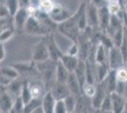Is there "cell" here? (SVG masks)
<instances>
[{
    "label": "cell",
    "mask_w": 127,
    "mask_h": 113,
    "mask_svg": "<svg viewBox=\"0 0 127 113\" xmlns=\"http://www.w3.org/2000/svg\"><path fill=\"white\" fill-rule=\"evenodd\" d=\"M38 74L42 78L44 87L47 89V92L50 91L53 85L56 83V68L57 62L48 59L43 62H36Z\"/></svg>",
    "instance_id": "cell-1"
},
{
    "label": "cell",
    "mask_w": 127,
    "mask_h": 113,
    "mask_svg": "<svg viewBox=\"0 0 127 113\" xmlns=\"http://www.w3.org/2000/svg\"><path fill=\"white\" fill-rule=\"evenodd\" d=\"M57 30L61 34H63L64 36L69 39L72 43H78L82 31L78 27V21L75 13H73L67 20H65L61 24H58Z\"/></svg>",
    "instance_id": "cell-2"
},
{
    "label": "cell",
    "mask_w": 127,
    "mask_h": 113,
    "mask_svg": "<svg viewBox=\"0 0 127 113\" xmlns=\"http://www.w3.org/2000/svg\"><path fill=\"white\" fill-rule=\"evenodd\" d=\"M24 32H26L29 35H33V36H48L49 34H52V33H49L48 31V29H46L45 27L42 26V24L38 21L37 19L34 16H30L28 21L26 23V26H25V29H24Z\"/></svg>",
    "instance_id": "cell-3"
},
{
    "label": "cell",
    "mask_w": 127,
    "mask_h": 113,
    "mask_svg": "<svg viewBox=\"0 0 127 113\" xmlns=\"http://www.w3.org/2000/svg\"><path fill=\"white\" fill-rule=\"evenodd\" d=\"M108 64L110 66V69L112 70H117L120 67L126 64V61H125L122 50L116 45L111 47L108 51Z\"/></svg>",
    "instance_id": "cell-4"
},
{
    "label": "cell",
    "mask_w": 127,
    "mask_h": 113,
    "mask_svg": "<svg viewBox=\"0 0 127 113\" xmlns=\"http://www.w3.org/2000/svg\"><path fill=\"white\" fill-rule=\"evenodd\" d=\"M48 59H49V53H48V41H47V36H45L39 43L35 44L32 52V60L34 62H43L45 60H48Z\"/></svg>",
    "instance_id": "cell-5"
},
{
    "label": "cell",
    "mask_w": 127,
    "mask_h": 113,
    "mask_svg": "<svg viewBox=\"0 0 127 113\" xmlns=\"http://www.w3.org/2000/svg\"><path fill=\"white\" fill-rule=\"evenodd\" d=\"M48 13L56 24L63 23L72 15L68 10H66L64 7H63L60 4H54L51 10L48 11Z\"/></svg>",
    "instance_id": "cell-6"
},
{
    "label": "cell",
    "mask_w": 127,
    "mask_h": 113,
    "mask_svg": "<svg viewBox=\"0 0 127 113\" xmlns=\"http://www.w3.org/2000/svg\"><path fill=\"white\" fill-rule=\"evenodd\" d=\"M108 93H111V92H109V91L107 90V87H106L104 81L99 82L97 84V91H96L95 95L91 98L93 108H95L96 110L100 109L104 98H105Z\"/></svg>",
    "instance_id": "cell-7"
},
{
    "label": "cell",
    "mask_w": 127,
    "mask_h": 113,
    "mask_svg": "<svg viewBox=\"0 0 127 113\" xmlns=\"http://www.w3.org/2000/svg\"><path fill=\"white\" fill-rule=\"evenodd\" d=\"M29 17H30V14L27 11V8L21 7L19 9V11L15 13V15L12 17L15 31L19 33L24 32L25 26H26V23L29 19Z\"/></svg>",
    "instance_id": "cell-8"
},
{
    "label": "cell",
    "mask_w": 127,
    "mask_h": 113,
    "mask_svg": "<svg viewBox=\"0 0 127 113\" xmlns=\"http://www.w3.org/2000/svg\"><path fill=\"white\" fill-rule=\"evenodd\" d=\"M47 41H48V53H49V59L54 60V61H59L61 58L64 54L61 49L59 48L58 44L56 43V41L53 37V34H49L47 36Z\"/></svg>",
    "instance_id": "cell-9"
},
{
    "label": "cell",
    "mask_w": 127,
    "mask_h": 113,
    "mask_svg": "<svg viewBox=\"0 0 127 113\" xmlns=\"http://www.w3.org/2000/svg\"><path fill=\"white\" fill-rule=\"evenodd\" d=\"M11 65L19 72V74L23 75H34L38 74L36 62L32 60V62H18V63H11Z\"/></svg>",
    "instance_id": "cell-10"
},
{
    "label": "cell",
    "mask_w": 127,
    "mask_h": 113,
    "mask_svg": "<svg viewBox=\"0 0 127 113\" xmlns=\"http://www.w3.org/2000/svg\"><path fill=\"white\" fill-rule=\"evenodd\" d=\"M49 92H51L53 97L56 100L64 99L67 95L71 94L67 84L66 83H62V82H56Z\"/></svg>",
    "instance_id": "cell-11"
},
{
    "label": "cell",
    "mask_w": 127,
    "mask_h": 113,
    "mask_svg": "<svg viewBox=\"0 0 127 113\" xmlns=\"http://www.w3.org/2000/svg\"><path fill=\"white\" fill-rule=\"evenodd\" d=\"M1 103H0V108L2 113H9L13 108L15 101L11 96V94L5 89H1Z\"/></svg>",
    "instance_id": "cell-12"
},
{
    "label": "cell",
    "mask_w": 127,
    "mask_h": 113,
    "mask_svg": "<svg viewBox=\"0 0 127 113\" xmlns=\"http://www.w3.org/2000/svg\"><path fill=\"white\" fill-rule=\"evenodd\" d=\"M86 18L89 27H99V8L90 3L86 6Z\"/></svg>",
    "instance_id": "cell-13"
},
{
    "label": "cell",
    "mask_w": 127,
    "mask_h": 113,
    "mask_svg": "<svg viewBox=\"0 0 127 113\" xmlns=\"http://www.w3.org/2000/svg\"><path fill=\"white\" fill-rule=\"evenodd\" d=\"M111 16L112 14L110 13L107 6L99 8V27L101 30L106 32L110 24Z\"/></svg>",
    "instance_id": "cell-14"
},
{
    "label": "cell",
    "mask_w": 127,
    "mask_h": 113,
    "mask_svg": "<svg viewBox=\"0 0 127 113\" xmlns=\"http://www.w3.org/2000/svg\"><path fill=\"white\" fill-rule=\"evenodd\" d=\"M112 105H113V112L114 113H123L126 105L127 99L125 97L116 92H111Z\"/></svg>",
    "instance_id": "cell-15"
},
{
    "label": "cell",
    "mask_w": 127,
    "mask_h": 113,
    "mask_svg": "<svg viewBox=\"0 0 127 113\" xmlns=\"http://www.w3.org/2000/svg\"><path fill=\"white\" fill-rule=\"evenodd\" d=\"M66 84L69 88V91L71 92V94H73L75 96L79 97L80 95L83 94V88L80 84L79 80L77 78V76L75 75L74 73H70L69 76L66 81Z\"/></svg>",
    "instance_id": "cell-16"
},
{
    "label": "cell",
    "mask_w": 127,
    "mask_h": 113,
    "mask_svg": "<svg viewBox=\"0 0 127 113\" xmlns=\"http://www.w3.org/2000/svg\"><path fill=\"white\" fill-rule=\"evenodd\" d=\"M60 60L62 61V63L65 66V68L70 73H73L76 70L78 64H79L80 58L78 56H72V55H68L66 53H64Z\"/></svg>",
    "instance_id": "cell-17"
},
{
    "label": "cell",
    "mask_w": 127,
    "mask_h": 113,
    "mask_svg": "<svg viewBox=\"0 0 127 113\" xmlns=\"http://www.w3.org/2000/svg\"><path fill=\"white\" fill-rule=\"evenodd\" d=\"M56 99L53 97L51 92H46L43 96V105L42 108L45 113H54V108H55Z\"/></svg>",
    "instance_id": "cell-18"
},
{
    "label": "cell",
    "mask_w": 127,
    "mask_h": 113,
    "mask_svg": "<svg viewBox=\"0 0 127 113\" xmlns=\"http://www.w3.org/2000/svg\"><path fill=\"white\" fill-rule=\"evenodd\" d=\"M110 70L111 69H110V66L108 64V62L96 63V80H97V83L104 80Z\"/></svg>",
    "instance_id": "cell-19"
},
{
    "label": "cell",
    "mask_w": 127,
    "mask_h": 113,
    "mask_svg": "<svg viewBox=\"0 0 127 113\" xmlns=\"http://www.w3.org/2000/svg\"><path fill=\"white\" fill-rule=\"evenodd\" d=\"M73 73L77 76V78H78L82 88H84V86L86 83V62H85V60L80 59L79 64H78L76 70Z\"/></svg>",
    "instance_id": "cell-20"
},
{
    "label": "cell",
    "mask_w": 127,
    "mask_h": 113,
    "mask_svg": "<svg viewBox=\"0 0 127 113\" xmlns=\"http://www.w3.org/2000/svg\"><path fill=\"white\" fill-rule=\"evenodd\" d=\"M69 72L65 66L62 63L61 60L57 61V68H56V82H62V83H66L67 78L69 76Z\"/></svg>",
    "instance_id": "cell-21"
},
{
    "label": "cell",
    "mask_w": 127,
    "mask_h": 113,
    "mask_svg": "<svg viewBox=\"0 0 127 113\" xmlns=\"http://www.w3.org/2000/svg\"><path fill=\"white\" fill-rule=\"evenodd\" d=\"M108 49L101 43L97 45L95 53V62L96 63H104L108 62Z\"/></svg>",
    "instance_id": "cell-22"
},
{
    "label": "cell",
    "mask_w": 127,
    "mask_h": 113,
    "mask_svg": "<svg viewBox=\"0 0 127 113\" xmlns=\"http://www.w3.org/2000/svg\"><path fill=\"white\" fill-rule=\"evenodd\" d=\"M104 83H105L107 90L109 91V92H113L116 91L117 84H118V78H117L116 75V70H110V72L108 73V75L106 76V78L104 79Z\"/></svg>",
    "instance_id": "cell-23"
},
{
    "label": "cell",
    "mask_w": 127,
    "mask_h": 113,
    "mask_svg": "<svg viewBox=\"0 0 127 113\" xmlns=\"http://www.w3.org/2000/svg\"><path fill=\"white\" fill-rule=\"evenodd\" d=\"M20 98H21L22 102H23L24 105L28 104L33 98L32 90H31V85H30L29 81H24V85H23V88H22Z\"/></svg>",
    "instance_id": "cell-24"
},
{
    "label": "cell",
    "mask_w": 127,
    "mask_h": 113,
    "mask_svg": "<svg viewBox=\"0 0 127 113\" xmlns=\"http://www.w3.org/2000/svg\"><path fill=\"white\" fill-rule=\"evenodd\" d=\"M23 85H24V81L22 82V81L18 80L16 78V79H14L9 86L6 88L5 90H7L11 94H14V95H16V97H18L20 96V94H21Z\"/></svg>",
    "instance_id": "cell-25"
},
{
    "label": "cell",
    "mask_w": 127,
    "mask_h": 113,
    "mask_svg": "<svg viewBox=\"0 0 127 113\" xmlns=\"http://www.w3.org/2000/svg\"><path fill=\"white\" fill-rule=\"evenodd\" d=\"M43 98H32L30 102L24 105L23 113H32L33 110L37 109L38 108L42 107Z\"/></svg>",
    "instance_id": "cell-26"
},
{
    "label": "cell",
    "mask_w": 127,
    "mask_h": 113,
    "mask_svg": "<svg viewBox=\"0 0 127 113\" xmlns=\"http://www.w3.org/2000/svg\"><path fill=\"white\" fill-rule=\"evenodd\" d=\"M1 75H5L7 77H9V78H11L12 80H14L16 78H18L19 72L16 70L12 65H10V66H5V67H2L1 68Z\"/></svg>",
    "instance_id": "cell-27"
},
{
    "label": "cell",
    "mask_w": 127,
    "mask_h": 113,
    "mask_svg": "<svg viewBox=\"0 0 127 113\" xmlns=\"http://www.w3.org/2000/svg\"><path fill=\"white\" fill-rule=\"evenodd\" d=\"M65 107L67 109V113L73 112L76 110V107H77V101H78V97L73 95V94H69L64 99Z\"/></svg>",
    "instance_id": "cell-28"
},
{
    "label": "cell",
    "mask_w": 127,
    "mask_h": 113,
    "mask_svg": "<svg viewBox=\"0 0 127 113\" xmlns=\"http://www.w3.org/2000/svg\"><path fill=\"white\" fill-rule=\"evenodd\" d=\"M6 6L8 7L9 11L11 12V17L14 16L16 12L19 11V9L21 8L19 0H6Z\"/></svg>",
    "instance_id": "cell-29"
},
{
    "label": "cell",
    "mask_w": 127,
    "mask_h": 113,
    "mask_svg": "<svg viewBox=\"0 0 127 113\" xmlns=\"http://www.w3.org/2000/svg\"><path fill=\"white\" fill-rule=\"evenodd\" d=\"M14 31L15 29L13 27H9V28H5L1 30V34H0V41L1 43H6L7 41H9L13 35H14Z\"/></svg>",
    "instance_id": "cell-30"
},
{
    "label": "cell",
    "mask_w": 127,
    "mask_h": 113,
    "mask_svg": "<svg viewBox=\"0 0 127 113\" xmlns=\"http://www.w3.org/2000/svg\"><path fill=\"white\" fill-rule=\"evenodd\" d=\"M96 91H97V86H95V84L85 83V85L83 88V94H85V96L89 98H92L95 95Z\"/></svg>",
    "instance_id": "cell-31"
},
{
    "label": "cell",
    "mask_w": 127,
    "mask_h": 113,
    "mask_svg": "<svg viewBox=\"0 0 127 113\" xmlns=\"http://www.w3.org/2000/svg\"><path fill=\"white\" fill-rule=\"evenodd\" d=\"M53 5L54 4L51 0H38V9L46 12H48L50 11Z\"/></svg>",
    "instance_id": "cell-32"
},
{
    "label": "cell",
    "mask_w": 127,
    "mask_h": 113,
    "mask_svg": "<svg viewBox=\"0 0 127 113\" xmlns=\"http://www.w3.org/2000/svg\"><path fill=\"white\" fill-rule=\"evenodd\" d=\"M30 85H31V90H32L33 98H43L44 95H42V86H40V84L38 83H32V84L30 83Z\"/></svg>",
    "instance_id": "cell-33"
},
{
    "label": "cell",
    "mask_w": 127,
    "mask_h": 113,
    "mask_svg": "<svg viewBox=\"0 0 127 113\" xmlns=\"http://www.w3.org/2000/svg\"><path fill=\"white\" fill-rule=\"evenodd\" d=\"M117 78L119 81L127 82V68L125 66H122L116 70Z\"/></svg>",
    "instance_id": "cell-34"
},
{
    "label": "cell",
    "mask_w": 127,
    "mask_h": 113,
    "mask_svg": "<svg viewBox=\"0 0 127 113\" xmlns=\"http://www.w3.org/2000/svg\"><path fill=\"white\" fill-rule=\"evenodd\" d=\"M23 109H24V104L22 102L20 96H18L16 97L13 108H11V110L9 113H23Z\"/></svg>",
    "instance_id": "cell-35"
},
{
    "label": "cell",
    "mask_w": 127,
    "mask_h": 113,
    "mask_svg": "<svg viewBox=\"0 0 127 113\" xmlns=\"http://www.w3.org/2000/svg\"><path fill=\"white\" fill-rule=\"evenodd\" d=\"M101 110H113V105H112V99H111V93H108L106 97L104 98L103 102L101 104Z\"/></svg>",
    "instance_id": "cell-36"
},
{
    "label": "cell",
    "mask_w": 127,
    "mask_h": 113,
    "mask_svg": "<svg viewBox=\"0 0 127 113\" xmlns=\"http://www.w3.org/2000/svg\"><path fill=\"white\" fill-rule=\"evenodd\" d=\"M107 7H108V10H109V11H110V13H111L112 15H118L122 11V6L120 5V3L118 1L108 4Z\"/></svg>",
    "instance_id": "cell-37"
},
{
    "label": "cell",
    "mask_w": 127,
    "mask_h": 113,
    "mask_svg": "<svg viewBox=\"0 0 127 113\" xmlns=\"http://www.w3.org/2000/svg\"><path fill=\"white\" fill-rule=\"evenodd\" d=\"M54 113H67V109H66L64 99L56 100L55 108H54Z\"/></svg>",
    "instance_id": "cell-38"
},
{
    "label": "cell",
    "mask_w": 127,
    "mask_h": 113,
    "mask_svg": "<svg viewBox=\"0 0 127 113\" xmlns=\"http://www.w3.org/2000/svg\"><path fill=\"white\" fill-rule=\"evenodd\" d=\"M79 51H80V47H79L78 43H72V44L69 46L68 49H67V51H66L65 53L68 55L78 56V57H79Z\"/></svg>",
    "instance_id": "cell-39"
},
{
    "label": "cell",
    "mask_w": 127,
    "mask_h": 113,
    "mask_svg": "<svg viewBox=\"0 0 127 113\" xmlns=\"http://www.w3.org/2000/svg\"><path fill=\"white\" fill-rule=\"evenodd\" d=\"M10 17H11V15L9 9H8V7L6 6V4H1V7H0V18L1 19H5V18H10Z\"/></svg>",
    "instance_id": "cell-40"
},
{
    "label": "cell",
    "mask_w": 127,
    "mask_h": 113,
    "mask_svg": "<svg viewBox=\"0 0 127 113\" xmlns=\"http://www.w3.org/2000/svg\"><path fill=\"white\" fill-rule=\"evenodd\" d=\"M91 3L93 5H95L96 7H98V8L107 6V3H106L105 0H91Z\"/></svg>",
    "instance_id": "cell-41"
},
{
    "label": "cell",
    "mask_w": 127,
    "mask_h": 113,
    "mask_svg": "<svg viewBox=\"0 0 127 113\" xmlns=\"http://www.w3.org/2000/svg\"><path fill=\"white\" fill-rule=\"evenodd\" d=\"M6 58V50L5 46H4V43H0V61L4 60V59Z\"/></svg>",
    "instance_id": "cell-42"
},
{
    "label": "cell",
    "mask_w": 127,
    "mask_h": 113,
    "mask_svg": "<svg viewBox=\"0 0 127 113\" xmlns=\"http://www.w3.org/2000/svg\"><path fill=\"white\" fill-rule=\"evenodd\" d=\"M19 3H20L21 7L27 8L28 6L32 5V0H19Z\"/></svg>",
    "instance_id": "cell-43"
},
{
    "label": "cell",
    "mask_w": 127,
    "mask_h": 113,
    "mask_svg": "<svg viewBox=\"0 0 127 113\" xmlns=\"http://www.w3.org/2000/svg\"><path fill=\"white\" fill-rule=\"evenodd\" d=\"M32 113H45V112H44V109H43L42 107H40V108H38L37 109L33 110Z\"/></svg>",
    "instance_id": "cell-44"
},
{
    "label": "cell",
    "mask_w": 127,
    "mask_h": 113,
    "mask_svg": "<svg viewBox=\"0 0 127 113\" xmlns=\"http://www.w3.org/2000/svg\"><path fill=\"white\" fill-rule=\"evenodd\" d=\"M123 96L127 99V82L125 83V90H124V93H123Z\"/></svg>",
    "instance_id": "cell-45"
},
{
    "label": "cell",
    "mask_w": 127,
    "mask_h": 113,
    "mask_svg": "<svg viewBox=\"0 0 127 113\" xmlns=\"http://www.w3.org/2000/svg\"><path fill=\"white\" fill-rule=\"evenodd\" d=\"M81 2H82V3H85V4L88 5V4L91 3V0H81Z\"/></svg>",
    "instance_id": "cell-46"
},
{
    "label": "cell",
    "mask_w": 127,
    "mask_h": 113,
    "mask_svg": "<svg viewBox=\"0 0 127 113\" xmlns=\"http://www.w3.org/2000/svg\"><path fill=\"white\" fill-rule=\"evenodd\" d=\"M106 3H107V5L108 4H110V3H113V2H116V1H118V0H105Z\"/></svg>",
    "instance_id": "cell-47"
},
{
    "label": "cell",
    "mask_w": 127,
    "mask_h": 113,
    "mask_svg": "<svg viewBox=\"0 0 127 113\" xmlns=\"http://www.w3.org/2000/svg\"><path fill=\"white\" fill-rule=\"evenodd\" d=\"M123 113H127V101H126V105H125V108H124V112Z\"/></svg>",
    "instance_id": "cell-48"
},
{
    "label": "cell",
    "mask_w": 127,
    "mask_h": 113,
    "mask_svg": "<svg viewBox=\"0 0 127 113\" xmlns=\"http://www.w3.org/2000/svg\"><path fill=\"white\" fill-rule=\"evenodd\" d=\"M69 113H80V112H78L77 110H75V111H73V112H69Z\"/></svg>",
    "instance_id": "cell-49"
},
{
    "label": "cell",
    "mask_w": 127,
    "mask_h": 113,
    "mask_svg": "<svg viewBox=\"0 0 127 113\" xmlns=\"http://www.w3.org/2000/svg\"><path fill=\"white\" fill-rule=\"evenodd\" d=\"M126 64H127V62H126Z\"/></svg>",
    "instance_id": "cell-50"
}]
</instances>
